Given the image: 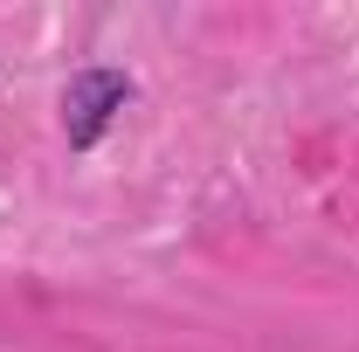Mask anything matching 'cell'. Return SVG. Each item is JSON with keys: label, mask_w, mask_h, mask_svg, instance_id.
<instances>
[{"label": "cell", "mask_w": 359, "mask_h": 352, "mask_svg": "<svg viewBox=\"0 0 359 352\" xmlns=\"http://www.w3.org/2000/svg\"><path fill=\"white\" fill-rule=\"evenodd\" d=\"M125 97H132V76L125 69H83L76 83L62 90V132H69V145L90 152L104 138V125L125 111Z\"/></svg>", "instance_id": "1"}]
</instances>
